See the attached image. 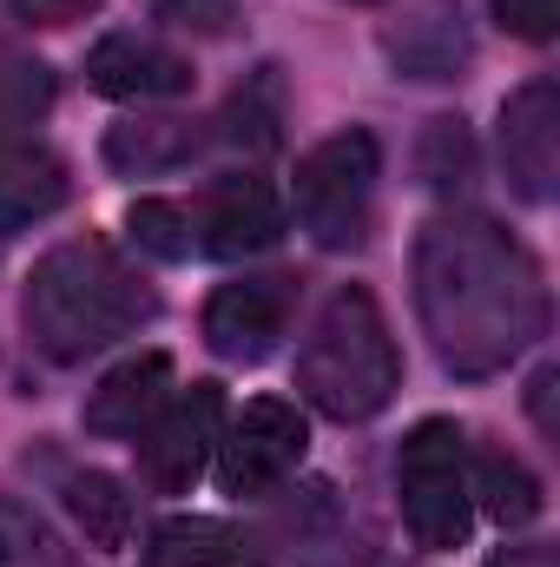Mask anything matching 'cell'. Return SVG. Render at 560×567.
<instances>
[{
  "label": "cell",
  "mask_w": 560,
  "mask_h": 567,
  "mask_svg": "<svg viewBox=\"0 0 560 567\" xmlns=\"http://www.w3.org/2000/svg\"><path fill=\"white\" fill-rule=\"evenodd\" d=\"M0 567H80V561L53 535L46 515H33L27 502H7L0 495Z\"/></svg>",
  "instance_id": "20"
},
{
  "label": "cell",
  "mask_w": 560,
  "mask_h": 567,
  "mask_svg": "<svg viewBox=\"0 0 560 567\" xmlns=\"http://www.w3.org/2000/svg\"><path fill=\"white\" fill-rule=\"evenodd\" d=\"M303 449H310L303 416L278 396H258V403H245L231 435H218V482H225V495H265L303 462Z\"/></svg>",
  "instance_id": "7"
},
{
  "label": "cell",
  "mask_w": 560,
  "mask_h": 567,
  "mask_svg": "<svg viewBox=\"0 0 560 567\" xmlns=\"http://www.w3.org/2000/svg\"><path fill=\"white\" fill-rule=\"evenodd\" d=\"M396 383H403V357H396L383 303L343 284L297 350V390L336 423H370L376 410H390Z\"/></svg>",
  "instance_id": "3"
},
{
  "label": "cell",
  "mask_w": 560,
  "mask_h": 567,
  "mask_svg": "<svg viewBox=\"0 0 560 567\" xmlns=\"http://www.w3.org/2000/svg\"><path fill=\"white\" fill-rule=\"evenodd\" d=\"M126 225H133V238H139L145 251L165 258V265L191 258V245H198V225H191V212H185L178 198H139V205L126 212Z\"/></svg>",
  "instance_id": "21"
},
{
  "label": "cell",
  "mask_w": 560,
  "mask_h": 567,
  "mask_svg": "<svg viewBox=\"0 0 560 567\" xmlns=\"http://www.w3.org/2000/svg\"><path fill=\"white\" fill-rule=\"evenodd\" d=\"M290 323V278H238L205 303V343L225 363H265Z\"/></svg>",
  "instance_id": "9"
},
{
  "label": "cell",
  "mask_w": 560,
  "mask_h": 567,
  "mask_svg": "<svg viewBox=\"0 0 560 567\" xmlns=\"http://www.w3.org/2000/svg\"><path fill=\"white\" fill-rule=\"evenodd\" d=\"M100 0H13V13L27 20V27H73V20H86Z\"/></svg>",
  "instance_id": "25"
},
{
  "label": "cell",
  "mask_w": 560,
  "mask_h": 567,
  "mask_svg": "<svg viewBox=\"0 0 560 567\" xmlns=\"http://www.w3.org/2000/svg\"><path fill=\"white\" fill-rule=\"evenodd\" d=\"M53 113V66L33 60L7 27H0V145L20 140L27 126H40Z\"/></svg>",
  "instance_id": "16"
},
{
  "label": "cell",
  "mask_w": 560,
  "mask_h": 567,
  "mask_svg": "<svg viewBox=\"0 0 560 567\" xmlns=\"http://www.w3.org/2000/svg\"><path fill=\"white\" fill-rule=\"evenodd\" d=\"M396 495L403 522L428 555H448L468 542L475 522V488H468V442L448 416H428L403 435L396 449Z\"/></svg>",
  "instance_id": "4"
},
{
  "label": "cell",
  "mask_w": 560,
  "mask_h": 567,
  "mask_svg": "<svg viewBox=\"0 0 560 567\" xmlns=\"http://www.w3.org/2000/svg\"><path fill=\"white\" fill-rule=\"evenodd\" d=\"M225 133H231L238 145H258V152H265V145H278V106H271V80H258L251 93H238V100H231V126H225Z\"/></svg>",
  "instance_id": "22"
},
{
  "label": "cell",
  "mask_w": 560,
  "mask_h": 567,
  "mask_svg": "<svg viewBox=\"0 0 560 567\" xmlns=\"http://www.w3.org/2000/svg\"><path fill=\"white\" fill-rule=\"evenodd\" d=\"M428 152H435V178L428 185H468V172H475V158H468V133L455 126V120H435V133H428Z\"/></svg>",
  "instance_id": "23"
},
{
  "label": "cell",
  "mask_w": 560,
  "mask_h": 567,
  "mask_svg": "<svg viewBox=\"0 0 560 567\" xmlns=\"http://www.w3.org/2000/svg\"><path fill=\"white\" fill-rule=\"evenodd\" d=\"M145 567H258L251 561V542L231 528V522H211V515H178L152 535Z\"/></svg>",
  "instance_id": "15"
},
{
  "label": "cell",
  "mask_w": 560,
  "mask_h": 567,
  "mask_svg": "<svg viewBox=\"0 0 560 567\" xmlns=\"http://www.w3.org/2000/svg\"><path fill=\"white\" fill-rule=\"evenodd\" d=\"M501 165H508L521 198H535V205L554 198L560 185V86L554 80H528L501 106Z\"/></svg>",
  "instance_id": "8"
},
{
  "label": "cell",
  "mask_w": 560,
  "mask_h": 567,
  "mask_svg": "<svg viewBox=\"0 0 560 567\" xmlns=\"http://www.w3.org/2000/svg\"><path fill=\"white\" fill-rule=\"evenodd\" d=\"M66 158L46 152V145L7 140L0 145V238L20 231V225H40L46 212L66 205Z\"/></svg>",
  "instance_id": "13"
},
{
  "label": "cell",
  "mask_w": 560,
  "mask_h": 567,
  "mask_svg": "<svg viewBox=\"0 0 560 567\" xmlns=\"http://www.w3.org/2000/svg\"><path fill=\"white\" fill-rule=\"evenodd\" d=\"M86 80L93 93L106 100H178L191 93V60L172 53L165 40H145V33H106L93 53H86Z\"/></svg>",
  "instance_id": "11"
},
{
  "label": "cell",
  "mask_w": 560,
  "mask_h": 567,
  "mask_svg": "<svg viewBox=\"0 0 560 567\" xmlns=\"http://www.w3.org/2000/svg\"><path fill=\"white\" fill-rule=\"evenodd\" d=\"M376 172H383L376 140L356 126L310 145L297 165V225L323 251H356L370 238V218H376Z\"/></svg>",
  "instance_id": "5"
},
{
  "label": "cell",
  "mask_w": 560,
  "mask_h": 567,
  "mask_svg": "<svg viewBox=\"0 0 560 567\" xmlns=\"http://www.w3.org/2000/svg\"><path fill=\"white\" fill-rule=\"evenodd\" d=\"M165 403H172V357L145 350L100 377V390L86 396V429L93 435H145Z\"/></svg>",
  "instance_id": "12"
},
{
  "label": "cell",
  "mask_w": 560,
  "mask_h": 567,
  "mask_svg": "<svg viewBox=\"0 0 560 567\" xmlns=\"http://www.w3.org/2000/svg\"><path fill=\"white\" fill-rule=\"evenodd\" d=\"M191 225H198V245L211 258H251V251H271L283 238V205L258 172H231L205 192Z\"/></svg>",
  "instance_id": "10"
},
{
  "label": "cell",
  "mask_w": 560,
  "mask_h": 567,
  "mask_svg": "<svg viewBox=\"0 0 560 567\" xmlns=\"http://www.w3.org/2000/svg\"><path fill=\"white\" fill-rule=\"evenodd\" d=\"M390 60L409 80H462L468 66V27L455 0H422L416 13L390 33Z\"/></svg>",
  "instance_id": "14"
},
{
  "label": "cell",
  "mask_w": 560,
  "mask_h": 567,
  "mask_svg": "<svg viewBox=\"0 0 560 567\" xmlns=\"http://www.w3.org/2000/svg\"><path fill=\"white\" fill-rule=\"evenodd\" d=\"M554 383H560V370H541L535 377V390H528V403H535V423L554 435Z\"/></svg>",
  "instance_id": "28"
},
{
  "label": "cell",
  "mask_w": 560,
  "mask_h": 567,
  "mask_svg": "<svg viewBox=\"0 0 560 567\" xmlns=\"http://www.w3.org/2000/svg\"><path fill=\"white\" fill-rule=\"evenodd\" d=\"M66 508H73V522L86 528L93 548L120 555V548L133 542V495H126L120 475H106V468H80V475H66Z\"/></svg>",
  "instance_id": "18"
},
{
  "label": "cell",
  "mask_w": 560,
  "mask_h": 567,
  "mask_svg": "<svg viewBox=\"0 0 560 567\" xmlns=\"http://www.w3.org/2000/svg\"><path fill=\"white\" fill-rule=\"evenodd\" d=\"M158 317L152 284L100 238H73L46 251L27 278V337L53 363H86L93 350L133 337Z\"/></svg>",
  "instance_id": "2"
},
{
  "label": "cell",
  "mask_w": 560,
  "mask_h": 567,
  "mask_svg": "<svg viewBox=\"0 0 560 567\" xmlns=\"http://www.w3.org/2000/svg\"><path fill=\"white\" fill-rule=\"evenodd\" d=\"M205 145L198 133V120H126V126H113L106 133V158L120 165V172H172V165H185L191 152Z\"/></svg>",
  "instance_id": "17"
},
{
  "label": "cell",
  "mask_w": 560,
  "mask_h": 567,
  "mask_svg": "<svg viewBox=\"0 0 560 567\" xmlns=\"http://www.w3.org/2000/svg\"><path fill=\"white\" fill-rule=\"evenodd\" d=\"M218 435H225V390H218V383L178 390V396L152 416V429L139 435L145 482H152L158 495H185V488L205 475V462L218 455Z\"/></svg>",
  "instance_id": "6"
},
{
  "label": "cell",
  "mask_w": 560,
  "mask_h": 567,
  "mask_svg": "<svg viewBox=\"0 0 560 567\" xmlns=\"http://www.w3.org/2000/svg\"><path fill=\"white\" fill-rule=\"evenodd\" d=\"M416 310L442 370L495 377L548 330V284L515 231L481 212H442L416 238Z\"/></svg>",
  "instance_id": "1"
},
{
  "label": "cell",
  "mask_w": 560,
  "mask_h": 567,
  "mask_svg": "<svg viewBox=\"0 0 560 567\" xmlns=\"http://www.w3.org/2000/svg\"><path fill=\"white\" fill-rule=\"evenodd\" d=\"M468 488L481 495V508H488L501 528H528V522L541 515V482H535V468H528L521 455H508V449H488V455L468 468Z\"/></svg>",
  "instance_id": "19"
},
{
  "label": "cell",
  "mask_w": 560,
  "mask_h": 567,
  "mask_svg": "<svg viewBox=\"0 0 560 567\" xmlns=\"http://www.w3.org/2000/svg\"><path fill=\"white\" fill-rule=\"evenodd\" d=\"M488 567H560V555L548 542H528V548H501Z\"/></svg>",
  "instance_id": "27"
},
{
  "label": "cell",
  "mask_w": 560,
  "mask_h": 567,
  "mask_svg": "<svg viewBox=\"0 0 560 567\" xmlns=\"http://www.w3.org/2000/svg\"><path fill=\"white\" fill-rule=\"evenodd\" d=\"M165 7L198 33H225V20H231V0H165Z\"/></svg>",
  "instance_id": "26"
},
{
  "label": "cell",
  "mask_w": 560,
  "mask_h": 567,
  "mask_svg": "<svg viewBox=\"0 0 560 567\" xmlns=\"http://www.w3.org/2000/svg\"><path fill=\"white\" fill-rule=\"evenodd\" d=\"M495 20L515 33V40H554L560 27V0H495Z\"/></svg>",
  "instance_id": "24"
}]
</instances>
